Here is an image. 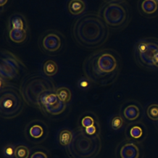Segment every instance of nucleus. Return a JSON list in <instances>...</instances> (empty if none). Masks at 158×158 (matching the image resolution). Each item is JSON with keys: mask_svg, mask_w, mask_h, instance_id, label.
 <instances>
[{"mask_svg": "<svg viewBox=\"0 0 158 158\" xmlns=\"http://www.w3.org/2000/svg\"><path fill=\"white\" fill-rule=\"evenodd\" d=\"M122 67L120 54L112 49L96 51L84 60L82 70L86 78L99 86H106L114 83Z\"/></svg>", "mask_w": 158, "mask_h": 158, "instance_id": "1", "label": "nucleus"}, {"mask_svg": "<svg viewBox=\"0 0 158 158\" xmlns=\"http://www.w3.org/2000/svg\"><path fill=\"white\" fill-rule=\"evenodd\" d=\"M72 33L75 40L87 48L102 46L109 35V28L98 13L89 12L79 17L74 22Z\"/></svg>", "mask_w": 158, "mask_h": 158, "instance_id": "2", "label": "nucleus"}, {"mask_svg": "<svg viewBox=\"0 0 158 158\" xmlns=\"http://www.w3.org/2000/svg\"><path fill=\"white\" fill-rule=\"evenodd\" d=\"M52 80L39 73L25 76L20 84L19 91L24 102L29 106L40 109V99L46 93L55 91Z\"/></svg>", "mask_w": 158, "mask_h": 158, "instance_id": "3", "label": "nucleus"}, {"mask_svg": "<svg viewBox=\"0 0 158 158\" xmlns=\"http://www.w3.org/2000/svg\"><path fill=\"white\" fill-rule=\"evenodd\" d=\"M73 133V139L67 146V152L71 158H94L99 154L101 148L99 132L89 135L79 127Z\"/></svg>", "mask_w": 158, "mask_h": 158, "instance_id": "4", "label": "nucleus"}, {"mask_svg": "<svg viewBox=\"0 0 158 158\" xmlns=\"http://www.w3.org/2000/svg\"><path fill=\"white\" fill-rule=\"evenodd\" d=\"M98 14L109 28L120 30L129 23L130 12L128 4L123 0L104 1L99 7Z\"/></svg>", "mask_w": 158, "mask_h": 158, "instance_id": "5", "label": "nucleus"}, {"mask_svg": "<svg viewBox=\"0 0 158 158\" xmlns=\"http://www.w3.org/2000/svg\"><path fill=\"white\" fill-rule=\"evenodd\" d=\"M136 64L151 70H158V38L146 37L138 40L133 48Z\"/></svg>", "mask_w": 158, "mask_h": 158, "instance_id": "6", "label": "nucleus"}, {"mask_svg": "<svg viewBox=\"0 0 158 158\" xmlns=\"http://www.w3.org/2000/svg\"><path fill=\"white\" fill-rule=\"evenodd\" d=\"M24 107V101L19 89L6 85L1 88L0 115L5 119H11L19 115Z\"/></svg>", "mask_w": 158, "mask_h": 158, "instance_id": "7", "label": "nucleus"}, {"mask_svg": "<svg viewBox=\"0 0 158 158\" xmlns=\"http://www.w3.org/2000/svg\"><path fill=\"white\" fill-rule=\"evenodd\" d=\"M24 68L22 61L12 52L2 49L0 58L1 78L7 81L15 78Z\"/></svg>", "mask_w": 158, "mask_h": 158, "instance_id": "8", "label": "nucleus"}, {"mask_svg": "<svg viewBox=\"0 0 158 158\" xmlns=\"http://www.w3.org/2000/svg\"><path fill=\"white\" fill-rule=\"evenodd\" d=\"M64 41V36L60 32L56 30H49L41 35L38 44L44 53L54 55L61 50Z\"/></svg>", "mask_w": 158, "mask_h": 158, "instance_id": "9", "label": "nucleus"}, {"mask_svg": "<svg viewBox=\"0 0 158 158\" xmlns=\"http://www.w3.org/2000/svg\"><path fill=\"white\" fill-rule=\"evenodd\" d=\"M24 133L29 141L34 144H38L46 139L49 133V128L45 122L35 119L27 124Z\"/></svg>", "mask_w": 158, "mask_h": 158, "instance_id": "10", "label": "nucleus"}, {"mask_svg": "<svg viewBox=\"0 0 158 158\" xmlns=\"http://www.w3.org/2000/svg\"><path fill=\"white\" fill-rule=\"evenodd\" d=\"M141 110V104L135 100H128L124 102L120 109L121 116L129 122L136 120L140 117Z\"/></svg>", "mask_w": 158, "mask_h": 158, "instance_id": "11", "label": "nucleus"}, {"mask_svg": "<svg viewBox=\"0 0 158 158\" xmlns=\"http://www.w3.org/2000/svg\"><path fill=\"white\" fill-rule=\"evenodd\" d=\"M139 13L147 17H153L158 14V1L144 0L138 2Z\"/></svg>", "mask_w": 158, "mask_h": 158, "instance_id": "12", "label": "nucleus"}, {"mask_svg": "<svg viewBox=\"0 0 158 158\" xmlns=\"http://www.w3.org/2000/svg\"><path fill=\"white\" fill-rule=\"evenodd\" d=\"M126 135L128 138L139 140L144 139L146 135V128L141 122H134L128 125L125 131Z\"/></svg>", "mask_w": 158, "mask_h": 158, "instance_id": "13", "label": "nucleus"}, {"mask_svg": "<svg viewBox=\"0 0 158 158\" xmlns=\"http://www.w3.org/2000/svg\"><path fill=\"white\" fill-rule=\"evenodd\" d=\"M7 28L8 30H27V22L25 16L19 12L12 14L8 19Z\"/></svg>", "mask_w": 158, "mask_h": 158, "instance_id": "14", "label": "nucleus"}, {"mask_svg": "<svg viewBox=\"0 0 158 158\" xmlns=\"http://www.w3.org/2000/svg\"><path fill=\"white\" fill-rule=\"evenodd\" d=\"M120 156L121 158H139V149L135 142L127 141L121 146Z\"/></svg>", "mask_w": 158, "mask_h": 158, "instance_id": "15", "label": "nucleus"}, {"mask_svg": "<svg viewBox=\"0 0 158 158\" xmlns=\"http://www.w3.org/2000/svg\"><path fill=\"white\" fill-rule=\"evenodd\" d=\"M67 8L72 15H81L86 9V3L82 0H71L68 3Z\"/></svg>", "mask_w": 158, "mask_h": 158, "instance_id": "16", "label": "nucleus"}, {"mask_svg": "<svg viewBox=\"0 0 158 158\" xmlns=\"http://www.w3.org/2000/svg\"><path fill=\"white\" fill-rule=\"evenodd\" d=\"M66 105L67 104L59 100L57 102L53 104L42 107L41 110L44 111V113H47L52 115H57L62 114L65 110Z\"/></svg>", "mask_w": 158, "mask_h": 158, "instance_id": "17", "label": "nucleus"}, {"mask_svg": "<svg viewBox=\"0 0 158 158\" xmlns=\"http://www.w3.org/2000/svg\"><path fill=\"white\" fill-rule=\"evenodd\" d=\"M59 70L57 64L53 60L48 59L46 60L43 65V72L44 74L49 77L56 75Z\"/></svg>", "mask_w": 158, "mask_h": 158, "instance_id": "18", "label": "nucleus"}, {"mask_svg": "<svg viewBox=\"0 0 158 158\" xmlns=\"http://www.w3.org/2000/svg\"><path fill=\"white\" fill-rule=\"evenodd\" d=\"M8 35L10 40L15 43H22L27 40V30H8Z\"/></svg>", "mask_w": 158, "mask_h": 158, "instance_id": "19", "label": "nucleus"}, {"mask_svg": "<svg viewBox=\"0 0 158 158\" xmlns=\"http://www.w3.org/2000/svg\"><path fill=\"white\" fill-rule=\"evenodd\" d=\"M55 93L58 99L63 103L67 104L72 99L71 90L65 86H60L56 89Z\"/></svg>", "mask_w": 158, "mask_h": 158, "instance_id": "20", "label": "nucleus"}, {"mask_svg": "<svg viewBox=\"0 0 158 158\" xmlns=\"http://www.w3.org/2000/svg\"><path fill=\"white\" fill-rule=\"evenodd\" d=\"M58 99L55 91H49L44 93L40 99V109L41 110L42 107L53 104L57 102Z\"/></svg>", "mask_w": 158, "mask_h": 158, "instance_id": "21", "label": "nucleus"}, {"mask_svg": "<svg viewBox=\"0 0 158 158\" xmlns=\"http://www.w3.org/2000/svg\"><path fill=\"white\" fill-rule=\"evenodd\" d=\"M73 136V133L69 129L64 128L62 130L59 134V143L64 146H68Z\"/></svg>", "mask_w": 158, "mask_h": 158, "instance_id": "22", "label": "nucleus"}, {"mask_svg": "<svg viewBox=\"0 0 158 158\" xmlns=\"http://www.w3.org/2000/svg\"><path fill=\"white\" fill-rule=\"evenodd\" d=\"M94 116V114L91 112H85L80 121L81 127L83 128H86L98 124V122H96Z\"/></svg>", "mask_w": 158, "mask_h": 158, "instance_id": "23", "label": "nucleus"}, {"mask_svg": "<svg viewBox=\"0 0 158 158\" xmlns=\"http://www.w3.org/2000/svg\"><path fill=\"white\" fill-rule=\"evenodd\" d=\"M148 117L152 121H158V103H151L146 107Z\"/></svg>", "mask_w": 158, "mask_h": 158, "instance_id": "24", "label": "nucleus"}, {"mask_svg": "<svg viewBox=\"0 0 158 158\" xmlns=\"http://www.w3.org/2000/svg\"><path fill=\"white\" fill-rule=\"evenodd\" d=\"M29 149L24 145H19L15 148L14 156L15 158H28Z\"/></svg>", "mask_w": 158, "mask_h": 158, "instance_id": "25", "label": "nucleus"}, {"mask_svg": "<svg viewBox=\"0 0 158 158\" xmlns=\"http://www.w3.org/2000/svg\"><path fill=\"white\" fill-rule=\"evenodd\" d=\"M123 123V118L121 116V115H115L112 117L110 122V125L113 130H118L122 127Z\"/></svg>", "mask_w": 158, "mask_h": 158, "instance_id": "26", "label": "nucleus"}, {"mask_svg": "<svg viewBox=\"0 0 158 158\" xmlns=\"http://www.w3.org/2000/svg\"><path fill=\"white\" fill-rule=\"evenodd\" d=\"M84 129H85V132L89 135H94V134L99 132V127L98 123L95 125H93V126H91V127L84 128Z\"/></svg>", "mask_w": 158, "mask_h": 158, "instance_id": "27", "label": "nucleus"}, {"mask_svg": "<svg viewBox=\"0 0 158 158\" xmlns=\"http://www.w3.org/2000/svg\"><path fill=\"white\" fill-rule=\"evenodd\" d=\"M15 149H14L13 146L11 145H7L4 148V152L7 156H12L13 154L14 155Z\"/></svg>", "mask_w": 158, "mask_h": 158, "instance_id": "28", "label": "nucleus"}, {"mask_svg": "<svg viewBox=\"0 0 158 158\" xmlns=\"http://www.w3.org/2000/svg\"><path fill=\"white\" fill-rule=\"evenodd\" d=\"M30 158H48V157L44 152L41 151H36L31 156Z\"/></svg>", "mask_w": 158, "mask_h": 158, "instance_id": "29", "label": "nucleus"}, {"mask_svg": "<svg viewBox=\"0 0 158 158\" xmlns=\"http://www.w3.org/2000/svg\"><path fill=\"white\" fill-rule=\"evenodd\" d=\"M7 2V0H1V1H0V7H1V9H2V7H3L4 5L6 4Z\"/></svg>", "mask_w": 158, "mask_h": 158, "instance_id": "30", "label": "nucleus"}]
</instances>
